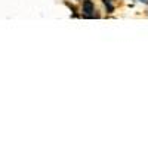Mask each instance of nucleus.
<instances>
[{
	"label": "nucleus",
	"instance_id": "obj_1",
	"mask_svg": "<svg viewBox=\"0 0 148 148\" xmlns=\"http://www.w3.org/2000/svg\"><path fill=\"white\" fill-rule=\"evenodd\" d=\"M83 12H84L88 16L92 15V12H93V3L90 2V0H86V2L83 3Z\"/></svg>",
	"mask_w": 148,
	"mask_h": 148
},
{
	"label": "nucleus",
	"instance_id": "obj_2",
	"mask_svg": "<svg viewBox=\"0 0 148 148\" xmlns=\"http://www.w3.org/2000/svg\"><path fill=\"white\" fill-rule=\"evenodd\" d=\"M104 3H105V6H108V10L110 12H113V5H111L110 0H104Z\"/></svg>",
	"mask_w": 148,
	"mask_h": 148
},
{
	"label": "nucleus",
	"instance_id": "obj_3",
	"mask_svg": "<svg viewBox=\"0 0 148 148\" xmlns=\"http://www.w3.org/2000/svg\"><path fill=\"white\" fill-rule=\"evenodd\" d=\"M139 2H142V3H145V5H147V3H148V0H139Z\"/></svg>",
	"mask_w": 148,
	"mask_h": 148
}]
</instances>
